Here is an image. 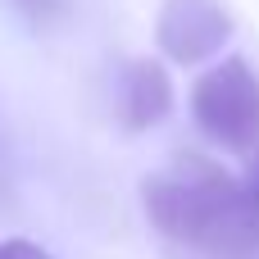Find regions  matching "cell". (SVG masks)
Here are the masks:
<instances>
[{"label":"cell","mask_w":259,"mask_h":259,"mask_svg":"<svg viewBox=\"0 0 259 259\" xmlns=\"http://www.w3.org/2000/svg\"><path fill=\"white\" fill-rule=\"evenodd\" d=\"M0 259H55V255H50V250H41L36 241L14 237V241H0Z\"/></svg>","instance_id":"obj_5"},{"label":"cell","mask_w":259,"mask_h":259,"mask_svg":"<svg viewBox=\"0 0 259 259\" xmlns=\"http://www.w3.org/2000/svg\"><path fill=\"white\" fill-rule=\"evenodd\" d=\"M18 5H23V9H27V14H36V18H41V14H50V9H55V0H18Z\"/></svg>","instance_id":"obj_7"},{"label":"cell","mask_w":259,"mask_h":259,"mask_svg":"<svg viewBox=\"0 0 259 259\" xmlns=\"http://www.w3.org/2000/svg\"><path fill=\"white\" fill-rule=\"evenodd\" d=\"M118 105H123V123H127L132 132H146V127L164 123L168 109H173V82H168L164 64H155V59H132V64L123 68Z\"/></svg>","instance_id":"obj_4"},{"label":"cell","mask_w":259,"mask_h":259,"mask_svg":"<svg viewBox=\"0 0 259 259\" xmlns=\"http://www.w3.org/2000/svg\"><path fill=\"white\" fill-rule=\"evenodd\" d=\"M228 36H232V14L219 0H164L159 5L155 41L182 68L214 64L223 55Z\"/></svg>","instance_id":"obj_3"},{"label":"cell","mask_w":259,"mask_h":259,"mask_svg":"<svg viewBox=\"0 0 259 259\" xmlns=\"http://www.w3.org/2000/svg\"><path fill=\"white\" fill-rule=\"evenodd\" d=\"M191 114L196 127L228 146V150H250L259 146V77L241 55L214 59L196 87H191Z\"/></svg>","instance_id":"obj_2"},{"label":"cell","mask_w":259,"mask_h":259,"mask_svg":"<svg viewBox=\"0 0 259 259\" xmlns=\"http://www.w3.org/2000/svg\"><path fill=\"white\" fill-rule=\"evenodd\" d=\"M150 223L209 259H246L259 250V209L241 178L205 155H178L141 187Z\"/></svg>","instance_id":"obj_1"},{"label":"cell","mask_w":259,"mask_h":259,"mask_svg":"<svg viewBox=\"0 0 259 259\" xmlns=\"http://www.w3.org/2000/svg\"><path fill=\"white\" fill-rule=\"evenodd\" d=\"M241 182H246V191H250V200H255V209H259V155H255V164H250V173Z\"/></svg>","instance_id":"obj_6"}]
</instances>
